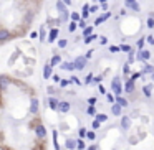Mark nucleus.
Segmentation results:
<instances>
[{
  "mask_svg": "<svg viewBox=\"0 0 154 150\" xmlns=\"http://www.w3.org/2000/svg\"><path fill=\"white\" fill-rule=\"evenodd\" d=\"M111 89H113L114 96H121V92L124 91V87H123V84H121L119 78H113V81H111Z\"/></svg>",
  "mask_w": 154,
  "mask_h": 150,
  "instance_id": "obj_1",
  "label": "nucleus"
},
{
  "mask_svg": "<svg viewBox=\"0 0 154 150\" xmlns=\"http://www.w3.org/2000/svg\"><path fill=\"white\" fill-rule=\"evenodd\" d=\"M86 61H88L86 56H78V58L73 61V63H75V69H78V71L85 69V66H86Z\"/></svg>",
  "mask_w": 154,
  "mask_h": 150,
  "instance_id": "obj_2",
  "label": "nucleus"
},
{
  "mask_svg": "<svg viewBox=\"0 0 154 150\" xmlns=\"http://www.w3.org/2000/svg\"><path fill=\"white\" fill-rule=\"evenodd\" d=\"M124 7L129 8V10H134V12H139V10H141L139 3H138L136 0H126V2H124Z\"/></svg>",
  "mask_w": 154,
  "mask_h": 150,
  "instance_id": "obj_3",
  "label": "nucleus"
},
{
  "mask_svg": "<svg viewBox=\"0 0 154 150\" xmlns=\"http://www.w3.org/2000/svg\"><path fill=\"white\" fill-rule=\"evenodd\" d=\"M151 56V53L147 50H138V61H147Z\"/></svg>",
  "mask_w": 154,
  "mask_h": 150,
  "instance_id": "obj_4",
  "label": "nucleus"
},
{
  "mask_svg": "<svg viewBox=\"0 0 154 150\" xmlns=\"http://www.w3.org/2000/svg\"><path fill=\"white\" fill-rule=\"evenodd\" d=\"M35 134H37V137L38 139H45L47 137V129H45L41 124H38L37 125V129H35Z\"/></svg>",
  "mask_w": 154,
  "mask_h": 150,
  "instance_id": "obj_5",
  "label": "nucleus"
},
{
  "mask_svg": "<svg viewBox=\"0 0 154 150\" xmlns=\"http://www.w3.org/2000/svg\"><path fill=\"white\" fill-rule=\"evenodd\" d=\"M58 104H60V101H58L56 98H53V96H50V98H48V107H50V109L58 111Z\"/></svg>",
  "mask_w": 154,
  "mask_h": 150,
  "instance_id": "obj_6",
  "label": "nucleus"
},
{
  "mask_svg": "<svg viewBox=\"0 0 154 150\" xmlns=\"http://www.w3.org/2000/svg\"><path fill=\"white\" fill-rule=\"evenodd\" d=\"M10 36H12V33L8 32V30H5V28H0V43H3V41L10 40Z\"/></svg>",
  "mask_w": 154,
  "mask_h": 150,
  "instance_id": "obj_7",
  "label": "nucleus"
},
{
  "mask_svg": "<svg viewBox=\"0 0 154 150\" xmlns=\"http://www.w3.org/2000/svg\"><path fill=\"white\" fill-rule=\"evenodd\" d=\"M121 127H123L124 130H128V129L131 127V117H129V116H123V117H121Z\"/></svg>",
  "mask_w": 154,
  "mask_h": 150,
  "instance_id": "obj_8",
  "label": "nucleus"
},
{
  "mask_svg": "<svg viewBox=\"0 0 154 150\" xmlns=\"http://www.w3.org/2000/svg\"><path fill=\"white\" fill-rule=\"evenodd\" d=\"M109 17H111V13H109V12L103 13V15H101V17H98V18L94 20V25H96V26H100L101 23H103V22H106V20L109 18Z\"/></svg>",
  "mask_w": 154,
  "mask_h": 150,
  "instance_id": "obj_9",
  "label": "nucleus"
},
{
  "mask_svg": "<svg viewBox=\"0 0 154 150\" xmlns=\"http://www.w3.org/2000/svg\"><path fill=\"white\" fill-rule=\"evenodd\" d=\"M8 86H10V79H8L7 76H0V89L5 91Z\"/></svg>",
  "mask_w": 154,
  "mask_h": 150,
  "instance_id": "obj_10",
  "label": "nucleus"
},
{
  "mask_svg": "<svg viewBox=\"0 0 154 150\" xmlns=\"http://www.w3.org/2000/svg\"><path fill=\"white\" fill-rule=\"evenodd\" d=\"M58 111L60 112H68L70 111V102H66V101H60V104H58Z\"/></svg>",
  "mask_w": 154,
  "mask_h": 150,
  "instance_id": "obj_11",
  "label": "nucleus"
},
{
  "mask_svg": "<svg viewBox=\"0 0 154 150\" xmlns=\"http://www.w3.org/2000/svg\"><path fill=\"white\" fill-rule=\"evenodd\" d=\"M111 112H113V116H121V112H123V107H121L118 102H114V104H111Z\"/></svg>",
  "mask_w": 154,
  "mask_h": 150,
  "instance_id": "obj_12",
  "label": "nucleus"
},
{
  "mask_svg": "<svg viewBox=\"0 0 154 150\" xmlns=\"http://www.w3.org/2000/svg\"><path fill=\"white\" fill-rule=\"evenodd\" d=\"M52 68H53V66L50 65V63L43 68V78H45V79H50L52 76H53V74H52Z\"/></svg>",
  "mask_w": 154,
  "mask_h": 150,
  "instance_id": "obj_13",
  "label": "nucleus"
},
{
  "mask_svg": "<svg viewBox=\"0 0 154 150\" xmlns=\"http://www.w3.org/2000/svg\"><path fill=\"white\" fill-rule=\"evenodd\" d=\"M56 38H58V28H53L52 32L48 33V41H50V43H53Z\"/></svg>",
  "mask_w": 154,
  "mask_h": 150,
  "instance_id": "obj_14",
  "label": "nucleus"
},
{
  "mask_svg": "<svg viewBox=\"0 0 154 150\" xmlns=\"http://www.w3.org/2000/svg\"><path fill=\"white\" fill-rule=\"evenodd\" d=\"M124 89H126V92H133L134 91V81L131 78L126 79V84H124Z\"/></svg>",
  "mask_w": 154,
  "mask_h": 150,
  "instance_id": "obj_15",
  "label": "nucleus"
},
{
  "mask_svg": "<svg viewBox=\"0 0 154 150\" xmlns=\"http://www.w3.org/2000/svg\"><path fill=\"white\" fill-rule=\"evenodd\" d=\"M60 68L61 69H65V71H73L75 69V63H60Z\"/></svg>",
  "mask_w": 154,
  "mask_h": 150,
  "instance_id": "obj_16",
  "label": "nucleus"
},
{
  "mask_svg": "<svg viewBox=\"0 0 154 150\" xmlns=\"http://www.w3.org/2000/svg\"><path fill=\"white\" fill-rule=\"evenodd\" d=\"M142 92H144L146 98H151V96H153V84H146L142 87Z\"/></svg>",
  "mask_w": 154,
  "mask_h": 150,
  "instance_id": "obj_17",
  "label": "nucleus"
},
{
  "mask_svg": "<svg viewBox=\"0 0 154 150\" xmlns=\"http://www.w3.org/2000/svg\"><path fill=\"white\" fill-rule=\"evenodd\" d=\"M56 8H58V12H60V13H66L68 12L66 5H65V2H63V0H58V2H56Z\"/></svg>",
  "mask_w": 154,
  "mask_h": 150,
  "instance_id": "obj_18",
  "label": "nucleus"
},
{
  "mask_svg": "<svg viewBox=\"0 0 154 150\" xmlns=\"http://www.w3.org/2000/svg\"><path fill=\"white\" fill-rule=\"evenodd\" d=\"M30 112L37 114L38 112V99H32V104H30Z\"/></svg>",
  "mask_w": 154,
  "mask_h": 150,
  "instance_id": "obj_19",
  "label": "nucleus"
},
{
  "mask_svg": "<svg viewBox=\"0 0 154 150\" xmlns=\"http://www.w3.org/2000/svg\"><path fill=\"white\" fill-rule=\"evenodd\" d=\"M60 63H61V56H60V54H53L52 59H50V65L56 66V65H60Z\"/></svg>",
  "mask_w": 154,
  "mask_h": 150,
  "instance_id": "obj_20",
  "label": "nucleus"
},
{
  "mask_svg": "<svg viewBox=\"0 0 154 150\" xmlns=\"http://www.w3.org/2000/svg\"><path fill=\"white\" fill-rule=\"evenodd\" d=\"M65 147L70 150H75L76 149V140H73V139H68L66 142H65Z\"/></svg>",
  "mask_w": 154,
  "mask_h": 150,
  "instance_id": "obj_21",
  "label": "nucleus"
},
{
  "mask_svg": "<svg viewBox=\"0 0 154 150\" xmlns=\"http://www.w3.org/2000/svg\"><path fill=\"white\" fill-rule=\"evenodd\" d=\"M116 102H118L121 107H128V101L124 98H121V96H116Z\"/></svg>",
  "mask_w": 154,
  "mask_h": 150,
  "instance_id": "obj_22",
  "label": "nucleus"
},
{
  "mask_svg": "<svg viewBox=\"0 0 154 150\" xmlns=\"http://www.w3.org/2000/svg\"><path fill=\"white\" fill-rule=\"evenodd\" d=\"M88 15H90V5H83V13H81V17L83 18H88Z\"/></svg>",
  "mask_w": 154,
  "mask_h": 150,
  "instance_id": "obj_23",
  "label": "nucleus"
},
{
  "mask_svg": "<svg viewBox=\"0 0 154 150\" xmlns=\"http://www.w3.org/2000/svg\"><path fill=\"white\" fill-rule=\"evenodd\" d=\"M98 38V35H94V33H91L90 36H85V43H91L93 40H96Z\"/></svg>",
  "mask_w": 154,
  "mask_h": 150,
  "instance_id": "obj_24",
  "label": "nucleus"
},
{
  "mask_svg": "<svg viewBox=\"0 0 154 150\" xmlns=\"http://www.w3.org/2000/svg\"><path fill=\"white\" fill-rule=\"evenodd\" d=\"M96 120H100V122H106L108 116H106V114H96Z\"/></svg>",
  "mask_w": 154,
  "mask_h": 150,
  "instance_id": "obj_25",
  "label": "nucleus"
},
{
  "mask_svg": "<svg viewBox=\"0 0 154 150\" xmlns=\"http://www.w3.org/2000/svg\"><path fill=\"white\" fill-rule=\"evenodd\" d=\"M76 149H80V150H85V149H86V145H85V142H83V139L76 140Z\"/></svg>",
  "mask_w": 154,
  "mask_h": 150,
  "instance_id": "obj_26",
  "label": "nucleus"
},
{
  "mask_svg": "<svg viewBox=\"0 0 154 150\" xmlns=\"http://www.w3.org/2000/svg\"><path fill=\"white\" fill-rule=\"evenodd\" d=\"M93 33V28L91 26H86V28H83V36H90Z\"/></svg>",
  "mask_w": 154,
  "mask_h": 150,
  "instance_id": "obj_27",
  "label": "nucleus"
},
{
  "mask_svg": "<svg viewBox=\"0 0 154 150\" xmlns=\"http://www.w3.org/2000/svg\"><path fill=\"white\" fill-rule=\"evenodd\" d=\"M86 139L88 140H94V139H96V134H94L93 130H88L86 132Z\"/></svg>",
  "mask_w": 154,
  "mask_h": 150,
  "instance_id": "obj_28",
  "label": "nucleus"
},
{
  "mask_svg": "<svg viewBox=\"0 0 154 150\" xmlns=\"http://www.w3.org/2000/svg\"><path fill=\"white\" fill-rule=\"evenodd\" d=\"M119 50H121V51H124V53H129L131 50H133V48H131L129 45H121V46H119Z\"/></svg>",
  "mask_w": 154,
  "mask_h": 150,
  "instance_id": "obj_29",
  "label": "nucleus"
},
{
  "mask_svg": "<svg viewBox=\"0 0 154 150\" xmlns=\"http://www.w3.org/2000/svg\"><path fill=\"white\" fill-rule=\"evenodd\" d=\"M86 114L88 116H96V111H94V106H90L86 109Z\"/></svg>",
  "mask_w": 154,
  "mask_h": 150,
  "instance_id": "obj_30",
  "label": "nucleus"
},
{
  "mask_svg": "<svg viewBox=\"0 0 154 150\" xmlns=\"http://www.w3.org/2000/svg\"><path fill=\"white\" fill-rule=\"evenodd\" d=\"M76 26H78V23H76V22H73V20H71V23L68 25V30H70V32H75V30H76Z\"/></svg>",
  "mask_w": 154,
  "mask_h": 150,
  "instance_id": "obj_31",
  "label": "nucleus"
},
{
  "mask_svg": "<svg viewBox=\"0 0 154 150\" xmlns=\"http://www.w3.org/2000/svg\"><path fill=\"white\" fill-rule=\"evenodd\" d=\"M142 73H154V66L146 65V66H144V69H142Z\"/></svg>",
  "mask_w": 154,
  "mask_h": 150,
  "instance_id": "obj_32",
  "label": "nucleus"
},
{
  "mask_svg": "<svg viewBox=\"0 0 154 150\" xmlns=\"http://www.w3.org/2000/svg\"><path fill=\"white\" fill-rule=\"evenodd\" d=\"M68 41L66 40H58V48H66Z\"/></svg>",
  "mask_w": 154,
  "mask_h": 150,
  "instance_id": "obj_33",
  "label": "nucleus"
},
{
  "mask_svg": "<svg viewBox=\"0 0 154 150\" xmlns=\"http://www.w3.org/2000/svg\"><path fill=\"white\" fill-rule=\"evenodd\" d=\"M106 99L111 102V104H114V102H116V96H113V94H106Z\"/></svg>",
  "mask_w": 154,
  "mask_h": 150,
  "instance_id": "obj_34",
  "label": "nucleus"
},
{
  "mask_svg": "<svg viewBox=\"0 0 154 150\" xmlns=\"http://www.w3.org/2000/svg\"><path fill=\"white\" fill-rule=\"evenodd\" d=\"M147 28H154V17L147 18Z\"/></svg>",
  "mask_w": 154,
  "mask_h": 150,
  "instance_id": "obj_35",
  "label": "nucleus"
},
{
  "mask_svg": "<svg viewBox=\"0 0 154 150\" xmlns=\"http://www.w3.org/2000/svg\"><path fill=\"white\" fill-rule=\"evenodd\" d=\"M70 17H71V20H73V22H78V20H80V13L73 12L71 15H70Z\"/></svg>",
  "mask_w": 154,
  "mask_h": 150,
  "instance_id": "obj_36",
  "label": "nucleus"
},
{
  "mask_svg": "<svg viewBox=\"0 0 154 150\" xmlns=\"http://www.w3.org/2000/svg\"><path fill=\"white\" fill-rule=\"evenodd\" d=\"M118 51H121V50H119V46H114V45L109 46V53H118Z\"/></svg>",
  "mask_w": 154,
  "mask_h": 150,
  "instance_id": "obj_37",
  "label": "nucleus"
},
{
  "mask_svg": "<svg viewBox=\"0 0 154 150\" xmlns=\"http://www.w3.org/2000/svg\"><path fill=\"white\" fill-rule=\"evenodd\" d=\"M93 78H94L93 74H88L86 78H85V84H90V83H91V81H93Z\"/></svg>",
  "mask_w": 154,
  "mask_h": 150,
  "instance_id": "obj_38",
  "label": "nucleus"
},
{
  "mask_svg": "<svg viewBox=\"0 0 154 150\" xmlns=\"http://www.w3.org/2000/svg\"><path fill=\"white\" fill-rule=\"evenodd\" d=\"M91 127H93L94 130H98V129H100V127H101V122H100V120H94V122H93V125H91Z\"/></svg>",
  "mask_w": 154,
  "mask_h": 150,
  "instance_id": "obj_39",
  "label": "nucleus"
},
{
  "mask_svg": "<svg viewBox=\"0 0 154 150\" xmlns=\"http://www.w3.org/2000/svg\"><path fill=\"white\" fill-rule=\"evenodd\" d=\"M86 129H80V130H78V134H80V137L83 139V137H86Z\"/></svg>",
  "mask_w": 154,
  "mask_h": 150,
  "instance_id": "obj_40",
  "label": "nucleus"
},
{
  "mask_svg": "<svg viewBox=\"0 0 154 150\" xmlns=\"http://www.w3.org/2000/svg\"><path fill=\"white\" fill-rule=\"evenodd\" d=\"M144 41H146L144 38H141L139 41H138V48H139V50H142V46H144Z\"/></svg>",
  "mask_w": 154,
  "mask_h": 150,
  "instance_id": "obj_41",
  "label": "nucleus"
},
{
  "mask_svg": "<svg viewBox=\"0 0 154 150\" xmlns=\"http://www.w3.org/2000/svg\"><path fill=\"white\" fill-rule=\"evenodd\" d=\"M141 74H142V73H133V76H131V79H133V81H136L138 78H141Z\"/></svg>",
  "mask_w": 154,
  "mask_h": 150,
  "instance_id": "obj_42",
  "label": "nucleus"
},
{
  "mask_svg": "<svg viewBox=\"0 0 154 150\" xmlns=\"http://www.w3.org/2000/svg\"><path fill=\"white\" fill-rule=\"evenodd\" d=\"M93 81H94V83H98V84H100L101 81H103V76H94V78H93Z\"/></svg>",
  "mask_w": 154,
  "mask_h": 150,
  "instance_id": "obj_43",
  "label": "nucleus"
},
{
  "mask_svg": "<svg viewBox=\"0 0 154 150\" xmlns=\"http://www.w3.org/2000/svg\"><path fill=\"white\" fill-rule=\"evenodd\" d=\"M88 104L94 106V104H96V98H90V99H88Z\"/></svg>",
  "mask_w": 154,
  "mask_h": 150,
  "instance_id": "obj_44",
  "label": "nucleus"
},
{
  "mask_svg": "<svg viewBox=\"0 0 154 150\" xmlns=\"http://www.w3.org/2000/svg\"><path fill=\"white\" fill-rule=\"evenodd\" d=\"M146 41H147V43H151V45H154V36H153V35H149V36L146 38Z\"/></svg>",
  "mask_w": 154,
  "mask_h": 150,
  "instance_id": "obj_45",
  "label": "nucleus"
},
{
  "mask_svg": "<svg viewBox=\"0 0 154 150\" xmlns=\"http://www.w3.org/2000/svg\"><path fill=\"white\" fill-rule=\"evenodd\" d=\"M98 10H100V7H98V5L90 7V13H91V12H98Z\"/></svg>",
  "mask_w": 154,
  "mask_h": 150,
  "instance_id": "obj_46",
  "label": "nucleus"
},
{
  "mask_svg": "<svg viewBox=\"0 0 154 150\" xmlns=\"http://www.w3.org/2000/svg\"><path fill=\"white\" fill-rule=\"evenodd\" d=\"M78 26H81V28H86V23H85V18L78 22Z\"/></svg>",
  "mask_w": 154,
  "mask_h": 150,
  "instance_id": "obj_47",
  "label": "nucleus"
},
{
  "mask_svg": "<svg viewBox=\"0 0 154 150\" xmlns=\"http://www.w3.org/2000/svg\"><path fill=\"white\" fill-rule=\"evenodd\" d=\"M100 43H101V45H106V43H108V38H106V36H101V38H100Z\"/></svg>",
  "mask_w": 154,
  "mask_h": 150,
  "instance_id": "obj_48",
  "label": "nucleus"
},
{
  "mask_svg": "<svg viewBox=\"0 0 154 150\" xmlns=\"http://www.w3.org/2000/svg\"><path fill=\"white\" fill-rule=\"evenodd\" d=\"M123 71H124V74H129V65H124V66H123Z\"/></svg>",
  "mask_w": 154,
  "mask_h": 150,
  "instance_id": "obj_49",
  "label": "nucleus"
},
{
  "mask_svg": "<svg viewBox=\"0 0 154 150\" xmlns=\"http://www.w3.org/2000/svg\"><path fill=\"white\" fill-rule=\"evenodd\" d=\"M60 86H61V87H66V86H68V81L61 79V81H60Z\"/></svg>",
  "mask_w": 154,
  "mask_h": 150,
  "instance_id": "obj_50",
  "label": "nucleus"
},
{
  "mask_svg": "<svg viewBox=\"0 0 154 150\" xmlns=\"http://www.w3.org/2000/svg\"><path fill=\"white\" fill-rule=\"evenodd\" d=\"M98 91H100L101 94H104V92H106V89H104V87L101 86V83H100V86H98Z\"/></svg>",
  "mask_w": 154,
  "mask_h": 150,
  "instance_id": "obj_51",
  "label": "nucleus"
},
{
  "mask_svg": "<svg viewBox=\"0 0 154 150\" xmlns=\"http://www.w3.org/2000/svg\"><path fill=\"white\" fill-rule=\"evenodd\" d=\"M52 78H53V81H55V83H60V76H58V74H53Z\"/></svg>",
  "mask_w": 154,
  "mask_h": 150,
  "instance_id": "obj_52",
  "label": "nucleus"
},
{
  "mask_svg": "<svg viewBox=\"0 0 154 150\" xmlns=\"http://www.w3.org/2000/svg\"><path fill=\"white\" fill-rule=\"evenodd\" d=\"M71 83H75V84H80V79L73 76V78H71Z\"/></svg>",
  "mask_w": 154,
  "mask_h": 150,
  "instance_id": "obj_53",
  "label": "nucleus"
},
{
  "mask_svg": "<svg viewBox=\"0 0 154 150\" xmlns=\"http://www.w3.org/2000/svg\"><path fill=\"white\" fill-rule=\"evenodd\" d=\"M53 92H55L53 86H50V87H48V94H50V96H52V94H53Z\"/></svg>",
  "mask_w": 154,
  "mask_h": 150,
  "instance_id": "obj_54",
  "label": "nucleus"
},
{
  "mask_svg": "<svg viewBox=\"0 0 154 150\" xmlns=\"http://www.w3.org/2000/svg\"><path fill=\"white\" fill-rule=\"evenodd\" d=\"M101 10H108V5H106V2H104V3H101Z\"/></svg>",
  "mask_w": 154,
  "mask_h": 150,
  "instance_id": "obj_55",
  "label": "nucleus"
},
{
  "mask_svg": "<svg viewBox=\"0 0 154 150\" xmlns=\"http://www.w3.org/2000/svg\"><path fill=\"white\" fill-rule=\"evenodd\" d=\"M86 150H98V147H96V145H91V147H88Z\"/></svg>",
  "mask_w": 154,
  "mask_h": 150,
  "instance_id": "obj_56",
  "label": "nucleus"
},
{
  "mask_svg": "<svg viewBox=\"0 0 154 150\" xmlns=\"http://www.w3.org/2000/svg\"><path fill=\"white\" fill-rule=\"evenodd\" d=\"M40 35H41V36H40V40H41V41H43V40H45V36H43V35H45V32L41 30V32H40Z\"/></svg>",
  "mask_w": 154,
  "mask_h": 150,
  "instance_id": "obj_57",
  "label": "nucleus"
},
{
  "mask_svg": "<svg viewBox=\"0 0 154 150\" xmlns=\"http://www.w3.org/2000/svg\"><path fill=\"white\" fill-rule=\"evenodd\" d=\"M65 2V5H71V0H63Z\"/></svg>",
  "mask_w": 154,
  "mask_h": 150,
  "instance_id": "obj_58",
  "label": "nucleus"
},
{
  "mask_svg": "<svg viewBox=\"0 0 154 150\" xmlns=\"http://www.w3.org/2000/svg\"><path fill=\"white\" fill-rule=\"evenodd\" d=\"M151 78H153V81H154V73H151Z\"/></svg>",
  "mask_w": 154,
  "mask_h": 150,
  "instance_id": "obj_59",
  "label": "nucleus"
},
{
  "mask_svg": "<svg viewBox=\"0 0 154 150\" xmlns=\"http://www.w3.org/2000/svg\"><path fill=\"white\" fill-rule=\"evenodd\" d=\"M100 2H101V3H104V2H108V0H100Z\"/></svg>",
  "mask_w": 154,
  "mask_h": 150,
  "instance_id": "obj_60",
  "label": "nucleus"
}]
</instances>
